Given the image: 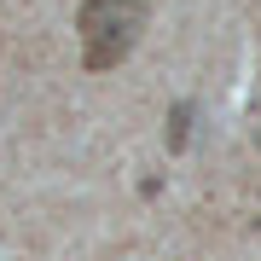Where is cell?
<instances>
[{
    "instance_id": "obj_1",
    "label": "cell",
    "mask_w": 261,
    "mask_h": 261,
    "mask_svg": "<svg viewBox=\"0 0 261 261\" xmlns=\"http://www.w3.org/2000/svg\"><path fill=\"white\" fill-rule=\"evenodd\" d=\"M75 29H82V64L116 70L145 29V0H82Z\"/></svg>"
}]
</instances>
